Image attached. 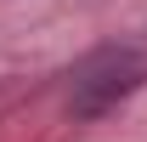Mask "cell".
Listing matches in <instances>:
<instances>
[{"instance_id":"obj_1","label":"cell","mask_w":147,"mask_h":142,"mask_svg":"<svg viewBox=\"0 0 147 142\" xmlns=\"http://www.w3.org/2000/svg\"><path fill=\"white\" fill-rule=\"evenodd\" d=\"M142 85V57L136 51H119V46H102L91 51L79 68H74V85H68V114L91 119V114H108L119 97Z\"/></svg>"}]
</instances>
